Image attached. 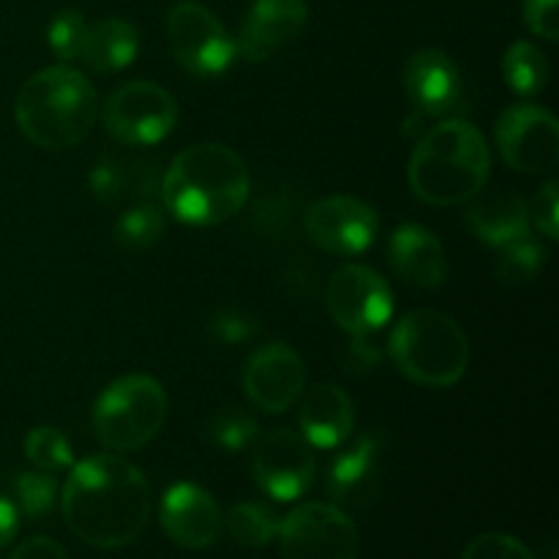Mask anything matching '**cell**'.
<instances>
[{
  "label": "cell",
  "instance_id": "1",
  "mask_svg": "<svg viewBox=\"0 0 559 559\" xmlns=\"http://www.w3.org/2000/svg\"><path fill=\"white\" fill-rule=\"evenodd\" d=\"M60 508L82 544L123 549L151 522V486L136 464L115 453H98L71 467L60 491Z\"/></svg>",
  "mask_w": 559,
  "mask_h": 559
},
{
  "label": "cell",
  "instance_id": "2",
  "mask_svg": "<svg viewBox=\"0 0 559 559\" xmlns=\"http://www.w3.org/2000/svg\"><path fill=\"white\" fill-rule=\"evenodd\" d=\"M251 175L243 158L218 142H200L173 158L162 178L164 211L191 227H216L249 202Z\"/></svg>",
  "mask_w": 559,
  "mask_h": 559
},
{
  "label": "cell",
  "instance_id": "3",
  "mask_svg": "<svg viewBox=\"0 0 559 559\" xmlns=\"http://www.w3.org/2000/svg\"><path fill=\"white\" fill-rule=\"evenodd\" d=\"M491 151L486 136L462 118H448L420 134L409 158V189L420 202L453 207L469 202L489 180Z\"/></svg>",
  "mask_w": 559,
  "mask_h": 559
},
{
  "label": "cell",
  "instance_id": "4",
  "mask_svg": "<svg viewBox=\"0 0 559 559\" xmlns=\"http://www.w3.org/2000/svg\"><path fill=\"white\" fill-rule=\"evenodd\" d=\"M98 93L71 66H49L22 82L14 120L22 134L47 151H66L85 140L98 120Z\"/></svg>",
  "mask_w": 559,
  "mask_h": 559
},
{
  "label": "cell",
  "instance_id": "5",
  "mask_svg": "<svg viewBox=\"0 0 559 559\" xmlns=\"http://www.w3.org/2000/svg\"><path fill=\"white\" fill-rule=\"evenodd\" d=\"M399 374L424 388H451L467 374L469 342L453 317L435 309L404 314L388 338Z\"/></svg>",
  "mask_w": 559,
  "mask_h": 559
},
{
  "label": "cell",
  "instance_id": "6",
  "mask_svg": "<svg viewBox=\"0 0 559 559\" xmlns=\"http://www.w3.org/2000/svg\"><path fill=\"white\" fill-rule=\"evenodd\" d=\"M167 391L147 374H126L109 382L93 404L96 440L112 453L145 448L167 424Z\"/></svg>",
  "mask_w": 559,
  "mask_h": 559
},
{
  "label": "cell",
  "instance_id": "7",
  "mask_svg": "<svg viewBox=\"0 0 559 559\" xmlns=\"http://www.w3.org/2000/svg\"><path fill=\"white\" fill-rule=\"evenodd\" d=\"M102 120L107 134L126 147L156 145L178 123L175 96L151 80H131L109 93Z\"/></svg>",
  "mask_w": 559,
  "mask_h": 559
},
{
  "label": "cell",
  "instance_id": "8",
  "mask_svg": "<svg viewBox=\"0 0 559 559\" xmlns=\"http://www.w3.org/2000/svg\"><path fill=\"white\" fill-rule=\"evenodd\" d=\"M404 93L409 98V118L404 134H424L435 123L456 118L464 102L462 71L442 49H418L404 63Z\"/></svg>",
  "mask_w": 559,
  "mask_h": 559
},
{
  "label": "cell",
  "instance_id": "9",
  "mask_svg": "<svg viewBox=\"0 0 559 559\" xmlns=\"http://www.w3.org/2000/svg\"><path fill=\"white\" fill-rule=\"evenodd\" d=\"M167 41L183 71L200 80H213L233 66V36L211 9L197 0H180L167 14Z\"/></svg>",
  "mask_w": 559,
  "mask_h": 559
},
{
  "label": "cell",
  "instance_id": "10",
  "mask_svg": "<svg viewBox=\"0 0 559 559\" xmlns=\"http://www.w3.org/2000/svg\"><path fill=\"white\" fill-rule=\"evenodd\" d=\"M282 555L287 559H355L360 533L338 506L306 502L278 524Z\"/></svg>",
  "mask_w": 559,
  "mask_h": 559
},
{
  "label": "cell",
  "instance_id": "11",
  "mask_svg": "<svg viewBox=\"0 0 559 559\" xmlns=\"http://www.w3.org/2000/svg\"><path fill=\"white\" fill-rule=\"evenodd\" d=\"M328 311L349 336H374L391 322L393 293L385 278L366 265H344L328 282Z\"/></svg>",
  "mask_w": 559,
  "mask_h": 559
},
{
  "label": "cell",
  "instance_id": "12",
  "mask_svg": "<svg viewBox=\"0 0 559 559\" xmlns=\"http://www.w3.org/2000/svg\"><path fill=\"white\" fill-rule=\"evenodd\" d=\"M251 475L267 497L293 502L311 489L317 475L314 448L293 429H271L257 437Z\"/></svg>",
  "mask_w": 559,
  "mask_h": 559
},
{
  "label": "cell",
  "instance_id": "13",
  "mask_svg": "<svg viewBox=\"0 0 559 559\" xmlns=\"http://www.w3.org/2000/svg\"><path fill=\"white\" fill-rule=\"evenodd\" d=\"M497 147L516 173H551L559 162L557 118L538 104H513L497 120Z\"/></svg>",
  "mask_w": 559,
  "mask_h": 559
},
{
  "label": "cell",
  "instance_id": "14",
  "mask_svg": "<svg viewBox=\"0 0 559 559\" xmlns=\"http://www.w3.org/2000/svg\"><path fill=\"white\" fill-rule=\"evenodd\" d=\"M306 235L333 257H355L371 249L380 235V216L358 197H325L306 207Z\"/></svg>",
  "mask_w": 559,
  "mask_h": 559
},
{
  "label": "cell",
  "instance_id": "15",
  "mask_svg": "<svg viewBox=\"0 0 559 559\" xmlns=\"http://www.w3.org/2000/svg\"><path fill=\"white\" fill-rule=\"evenodd\" d=\"M243 391L249 402L262 413H287L298 404V399L306 391L304 358L284 342L262 344L246 360Z\"/></svg>",
  "mask_w": 559,
  "mask_h": 559
},
{
  "label": "cell",
  "instance_id": "16",
  "mask_svg": "<svg viewBox=\"0 0 559 559\" xmlns=\"http://www.w3.org/2000/svg\"><path fill=\"white\" fill-rule=\"evenodd\" d=\"M382 451H385V440L380 431H366L333 459L325 489L338 508L364 511L380 500L382 486H385Z\"/></svg>",
  "mask_w": 559,
  "mask_h": 559
},
{
  "label": "cell",
  "instance_id": "17",
  "mask_svg": "<svg viewBox=\"0 0 559 559\" xmlns=\"http://www.w3.org/2000/svg\"><path fill=\"white\" fill-rule=\"evenodd\" d=\"M309 5L304 0H254L240 22L235 49L249 63H262L304 33Z\"/></svg>",
  "mask_w": 559,
  "mask_h": 559
},
{
  "label": "cell",
  "instance_id": "18",
  "mask_svg": "<svg viewBox=\"0 0 559 559\" xmlns=\"http://www.w3.org/2000/svg\"><path fill=\"white\" fill-rule=\"evenodd\" d=\"M162 527L183 549H207L224 530L216 497L197 484H175L162 497Z\"/></svg>",
  "mask_w": 559,
  "mask_h": 559
},
{
  "label": "cell",
  "instance_id": "19",
  "mask_svg": "<svg viewBox=\"0 0 559 559\" xmlns=\"http://www.w3.org/2000/svg\"><path fill=\"white\" fill-rule=\"evenodd\" d=\"M91 191L104 205H136L156 200L162 194V175L156 162L131 156V153H107L93 164Z\"/></svg>",
  "mask_w": 559,
  "mask_h": 559
},
{
  "label": "cell",
  "instance_id": "20",
  "mask_svg": "<svg viewBox=\"0 0 559 559\" xmlns=\"http://www.w3.org/2000/svg\"><path fill=\"white\" fill-rule=\"evenodd\" d=\"M393 273L415 289L442 287L448 276V254L442 240L420 224H402L388 240Z\"/></svg>",
  "mask_w": 559,
  "mask_h": 559
},
{
  "label": "cell",
  "instance_id": "21",
  "mask_svg": "<svg viewBox=\"0 0 559 559\" xmlns=\"http://www.w3.org/2000/svg\"><path fill=\"white\" fill-rule=\"evenodd\" d=\"M298 426L311 448H338L355 429L353 399L333 382L311 388L298 399Z\"/></svg>",
  "mask_w": 559,
  "mask_h": 559
},
{
  "label": "cell",
  "instance_id": "22",
  "mask_svg": "<svg viewBox=\"0 0 559 559\" xmlns=\"http://www.w3.org/2000/svg\"><path fill=\"white\" fill-rule=\"evenodd\" d=\"M467 227L486 246L500 249V246L511 243V240L530 233L527 202L511 189H486L484 186L469 200Z\"/></svg>",
  "mask_w": 559,
  "mask_h": 559
},
{
  "label": "cell",
  "instance_id": "23",
  "mask_svg": "<svg viewBox=\"0 0 559 559\" xmlns=\"http://www.w3.org/2000/svg\"><path fill=\"white\" fill-rule=\"evenodd\" d=\"M140 52V33L129 20L107 16L87 25L80 63L96 74H115L134 63Z\"/></svg>",
  "mask_w": 559,
  "mask_h": 559
},
{
  "label": "cell",
  "instance_id": "24",
  "mask_svg": "<svg viewBox=\"0 0 559 559\" xmlns=\"http://www.w3.org/2000/svg\"><path fill=\"white\" fill-rule=\"evenodd\" d=\"M549 60L533 41H513L502 58V76L519 96H538L549 85Z\"/></svg>",
  "mask_w": 559,
  "mask_h": 559
},
{
  "label": "cell",
  "instance_id": "25",
  "mask_svg": "<svg viewBox=\"0 0 559 559\" xmlns=\"http://www.w3.org/2000/svg\"><path fill=\"white\" fill-rule=\"evenodd\" d=\"M167 233V211L156 200L129 205L115 222V243L120 249H151Z\"/></svg>",
  "mask_w": 559,
  "mask_h": 559
},
{
  "label": "cell",
  "instance_id": "26",
  "mask_svg": "<svg viewBox=\"0 0 559 559\" xmlns=\"http://www.w3.org/2000/svg\"><path fill=\"white\" fill-rule=\"evenodd\" d=\"M546 257H549L546 246L527 233L511 243L500 246L495 273L502 284H530L544 273Z\"/></svg>",
  "mask_w": 559,
  "mask_h": 559
},
{
  "label": "cell",
  "instance_id": "27",
  "mask_svg": "<svg viewBox=\"0 0 559 559\" xmlns=\"http://www.w3.org/2000/svg\"><path fill=\"white\" fill-rule=\"evenodd\" d=\"M278 516L262 502H238L227 516L233 540L246 549H262L278 535Z\"/></svg>",
  "mask_w": 559,
  "mask_h": 559
},
{
  "label": "cell",
  "instance_id": "28",
  "mask_svg": "<svg viewBox=\"0 0 559 559\" xmlns=\"http://www.w3.org/2000/svg\"><path fill=\"white\" fill-rule=\"evenodd\" d=\"M207 440L216 448L229 453L246 451L260 437V424L254 415L243 407H222L207 418Z\"/></svg>",
  "mask_w": 559,
  "mask_h": 559
},
{
  "label": "cell",
  "instance_id": "29",
  "mask_svg": "<svg viewBox=\"0 0 559 559\" xmlns=\"http://www.w3.org/2000/svg\"><path fill=\"white\" fill-rule=\"evenodd\" d=\"M11 489H14V508L25 519H44L55 511L58 506V480L52 478V473H20L11 480Z\"/></svg>",
  "mask_w": 559,
  "mask_h": 559
},
{
  "label": "cell",
  "instance_id": "30",
  "mask_svg": "<svg viewBox=\"0 0 559 559\" xmlns=\"http://www.w3.org/2000/svg\"><path fill=\"white\" fill-rule=\"evenodd\" d=\"M25 456L44 473H63L74 464V451H71L69 440L55 426H36L27 431Z\"/></svg>",
  "mask_w": 559,
  "mask_h": 559
},
{
  "label": "cell",
  "instance_id": "31",
  "mask_svg": "<svg viewBox=\"0 0 559 559\" xmlns=\"http://www.w3.org/2000/svg\"><path fill=\"white\" fill-rule=\"evenodd\" d=\"M87 22L76 9H63L52 16L47 31L49 49L58 60H80L82 41H85Z\"/></svg>",
  "mask_w": 559,
  "mask_h": 559
},
{
  "label": "cell",
  "instance_id": "32",
  "mask_svg": "<svg viewBox=\"0 0 559 559\" xmlns=\"http://www.w3.org/2000/svg\"><path fill=\"white\" fill-rule=\"evenodd\" d=\"M207 333H211L218 344L238 347V344L249 342V338H254L257 333H260V322H257V317L246 314V311L240 309H224L213 317L211 325H207Z\"/></svg>",
  "mask_w": 559,
  "mask_h": 559
},
{
  "label": "cell",
  "instance_id": "33",
  "mask_svg": "<svg viewBox=\"0 0 559 559\" xmlns=\"http://www.w3.org/2000/svg\"><path fill=\"white\" fill-rule=\"evenodd\" d=\"M462 559H535L533 551L519 538L506 533L478 535L473 544L464 549Z\"/></svg>",
  "mask_w": 559,
  "mask_h": 559
},
{
  "label": "cell",
  "instance_id": "34",
  "mask_svg": "<svg viewBox=\"0 0 559 559\" xmlns=\"http://www.w3.org/2000/svg\"><path fill=\"white\" fill-rule=\"evenodd\" d=\"M530 218H533L535 229H538L544 238L557 240L559 238V183L549 180L538 189V194L533 197V205L527 207Z\"/></svg>",
  "mask_w": 559,
  "mask_h": 559
},
{
  "label": "cell",
  "instance_id": "35",
  "mask_svg": "<svg viewBox=\"0 0 559 559\" xmlns=\"http://www.w3.org/2000/svg\"><path fill=\"white\" fill-rule=\"evenodd\" d=\"M382 358H385V349L374 342V336H353V342L342 353V366L347 374L360 377L374 371Z\"/></svg>",
  "mask_w": 559,
  "mask_h": 559
},
{
  "label": "cell",
  "instance_id": "36",
  "mask_svg": "<svg viewBox=\"0 0 559 559\" xmlns=\"http://www.w3.org/2000/svg\"><path fill=\"white\" fill-rule=\"evenodd\" d=\"M524 22L530 33L546 41L559 38V0H524Z\"/></svg>",
  "mask_w": 559,
  "mask_h": 559
},
{
  "label": "cell",
  "instance_id": "37",
  "mask_svg": "<svg viewBox=\"0 0 559 559\" xmlns=\"http://www.w3.org/2000/svg\"><path fill=\"white\" fill-rule=\"evenodd\" d=\"M9 559H69V555H66L58 540L47 538V535H36V538H27L25 544L16 546Z\"/></svg>",
  "mask_w": 559,
  "mask_h": 559
},
{
  "label": "cell",
  "instance_id": "38",
  "mask_svg": "<svg viewBox=\"0 0 559 559\" xmlns=\"http://www.w3.org/2000/svg\"><path fill=\"white\" fill-rule=\"evenodd\" d=\"M16 530H20V511L9 497L0 495V549H5L14 540Z\"/></svg>",
  "mask_w": 559,
  "mask_h": 559
}]
</instances>
